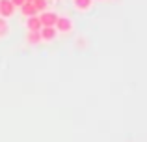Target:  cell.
<instances>
[{"label":"cell","mask_w":147,"mask_h":142,"mask_svg":"<svg viewBox=\"0 0 147 142\" xmlns=\"http://www.w3.org/2000/svg\"><path fill=\"white\" fill-rule=\"evenodd\" d=\"M26 41H28L30 45H37L41 43V34L36 32V30H28V34H26Z\"/></svg>","instance_id":"8"},{"label":"cell","mask_w":147,"mask_h":142,"mask_svg":"<svg viewBox=\"0 0 147 142\" xmlns=\"http://www.w3.org/2000/svg\"><path fill=\"white\" fill-rule=\"evenodd\" d=\"M11 2H13V6H15V7H21L22 4L26 2V0H11Z\"/></svg>","instance_id":"11"},{"label":"cell","mask_w":147,"mask_h":142,"mask_svg":"<svg viewBox=\"0 0 147 142\" xmlns=\"http://www.w3.org/2000/svg\"><path fill=\"white\" fill-rule=\"evenodd\" d=\"M73 6H75V10H78V11H88V10H91V6H93V0H73Z\"/></svg>","instance_id":"7"},{"label":"cell","mask_w":147,"mask_h":142,"mask_svg":"<svg viewBox=\"0 0 147 142\" xmlns=\"http://www.w3.org/2000/svg\"><path fill=\"white\" fill-rule=\"evenodd\" d=\"M26 2H34V0H26Z\"/></svg>","instance_id":"12"},{"label":"cell","mask_w":147,"mask_h":142,"mask_svg":"<svg viewBox=\"0 0 147 142\" xmlns=\"http://www.w3.org/2000/svg\"><path fill=\"white\" fill-rule=\"evenodd\" d=\"M54 28H56L58 32H61V34H67V32H71V30H73V21L69 17H60V15H58Z\"/></svg>","instance_id":"1"},{"label":"cell","mask_w":147,"mask_h":142,"mask_svg":"<svg viewBox=\"0 0 147 142\" xmlns=\"http://www.w3.org/2000/svg\"><path fill=\"white\" fill-rule=\"evenodd\" d=\"M7 30H9V28H7L6 19H4V17H0V37H4V36H6V34H7Z\"/></svg>","instance_id":"9"},{"label":"cell","mask_w":147,"mask_h":142,"mask_svg":"<svg viewBox=\"0 0 147 142\" xmlns=\"http://www.w3.org/2000/svg\"><path fill=\"white\" fill-rule=\"evenodd\" d=\"M41 41H54L58 37V30L54 26H41Z\"/></svg>","instance_id":"3"},{"label":"cell","mask_w":147,"mask_h":142,"mask_svg":"<svg viewBox=\"0 0 147 142\" xmlns=\"http://www.w3.org/2000/svg\"><path fill=\"white\" fill-rule=\"evenodd\" d=\"M15 10H17V7L13 6L11 0H0V17H4V19L11 17V15L15 13Z\"/></svg>","instance_id":"2"},{"label":"cell","mask_w":147,"mask_h":142,"mask_svg":"<svg viewBox=\"0 0 147 142\" xmlns=\"http://www.w3.org/2000/svg\"><path fill=\"white\" fill-rule=\"evenodd\" d=\"M56 19H58V15L54 11H47V10L41 11V15H39V21L43 26H54L56 24Z\"/></svg>","instance_id":"4"},{"label":"cell","mask_w":147,"mask_h":142,"mask_svg":"<svg viewBox=\"0 0 147 142\" xmlns=\"http://www.w3.org/2000/svg\"><path fill=\"white\" fill-rule=\"evenodd\" d=\"M34 6L37 7V11H45L47 10V0H34Z\"/></svg>","instance_id":"10"},{"label":"cell","mask_w":147,"mask_h":142,"mask_svg":"<svg viewBox=\"0 0 147 142\" xmlns=\"http://www.w3.org/2000/svg\"><path fill=\"white\" fill-rule=\"evenodd\" d=\"M21 13L24 15V17H34V15H37L39 11H37L36 6H34V2H24L21 6Z\"/></svg>","instance_id":"5"},{"label":"cell","mask_w":147,"mask_h":142,"mask_svg":"<svg viewBox=\"0 0 147 142\" xmlns=\"http://www.w3.org/2000/svg\"><path fill=\"white\" fill-rule=\"evenodd\" d=\"M41 21H39V15H34V17H26V28L28 30H36V32H39L41 30Z\"/></svg>","instance_id":"6"}]
</instances>
